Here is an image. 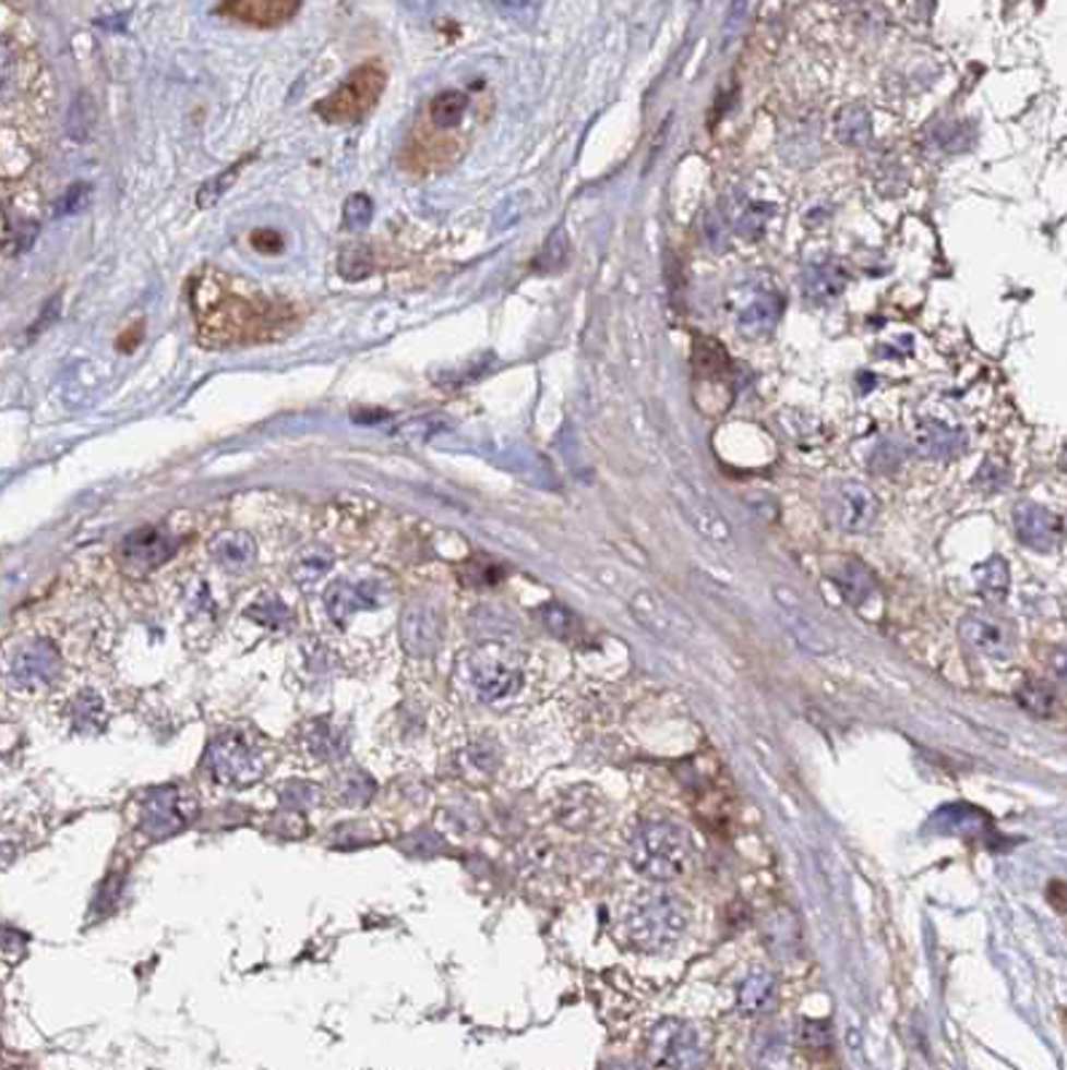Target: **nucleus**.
Wrapping results in <instances>:
<instances>
[{
  "label": "nucleus",
  "mask_w": 1067,
  "mask_h": 1070,
  "mask_svg": "<svg viewBox=\"0 0 1067 1070\" xmlns=\"http://www.w3.org/2000/svg\"><path fill=\"white\" fill-rule=\"evenodd\" d=\"M193 309H196L199 336L213 347H231L239 341H257L268 336L285 320L283 309L266 298H248L231 290L220 272L202 274L193 285Z\"/></svg>",
  "instance_id": "f257e3e1"
},
{
  "label": "nucleus",
  "mask_w": 1067,
  "mask_h": 1070,
  "mask_svg": "<svg viewBox=\"0 0 1067 1070\" xmlns=\"http://www.w3.org/2000/svg\"><path fill=\"white\" fill-rule=\"evenodd\" d=\"M690 910L666 888H644L620 915L623 939L642 952H666L687 934Z\"/></svg>",
  "instance_id": "f03ea898"
},
{
  "label": "nucleus",
  "mask_w": 1067,
  "mask_h": 1070,
  "mask_svg": "<svg viewBox=\"0 0 1067 1070\" xmlns=\"http://www.w3.org/2000/svg\"><path fill=\"white\" fill-rule=\"evenodd\" d=\"M631 862L638 875L655 882H673L690 873L695 862L692 834L676 821H647L631 845Z\"/></svg>",
  "instance_id": "7ed1b4c3"
},
{
  "label": "nucleus",
  "mask_w": 1067,
  "mask_h": 1070,
  "mask_svg": "<svg viewBox=\"0 0 1067 1070\" xmlns=\"http://www.w3.org/2000/svg\"><path fill=\"white\" fill-rule=\"evenodd\" d=\"M467 687L478 700L489 706H502L524 689V669L515 652L500 645L475 647L461 665Z\"/></svg>",
  "instance_id": "20e7f679"
},
{
  "label": "nucleus",
  "mask_w": 1067,
  "mask_h": 1070,
  "mask_svg": "<svg viewBox=\"0 0 1067 1070\" xmlns=\"http://www.w3.org/2000/svg\"><path fill=\"white\" fill-rule=\"evenodd\" d=\"M384 84L386 73L379 65L371 62L357 68L331 97L316 105V116H322L327 124H357L376 108Z\"/></svg>",
  "instance_id": "39448f33"
},
{
  "label": "nucleus",
  "mask_w": 1067,
  "mask_h": 1070,
  "mask_svg": "<svg viewBox=\"0 0 1067 1070\" xmlns=\"http://www.w3.org/2000/svg\"><path fill=\"white\" fill-rule=\"evenodd\" d=\"M730 312L738 330L746 336H770L781 317V292L767 277L743 279L730 292Z\"/></svg>",
  "instance_id": "423d86ee"
},
{
  "label": "nucleus",
  "mask_w": 1067,
  "mask_h": 1070,
  "mask_svg": "<svg viewBox=\"0 0 1067 1070\" xmlns=\"http://www.w3.org/2000/svg\"><path fill=\"white\" fill-rule=\"evenodd\" d=\"M207 768L220 783L244 786L261 779L263 752L242 733H223L207 754Z\"/></svg>",
  "instance_id": "0eeeda50"
},
{
  "label": "nucleus",
  "mask_w": 1067,
  "mask_h": 1070,
  "mask_svg": "<svg viewBox=\"0 0 1067 1070\" xmlns=\"http://www.w3.org/2000/svg\"><path fill=\"white\" fill-rule=\"evenodd\" d=\"M700 1057V1038L684 1020H662L647 1044V1060L658 1068H687Z\"/></svg>",
  "instance_id": "6e6552de"
},
{
  "label": "nucleus",
  "mask_w": 1067,
  "mask_h": 1070,
  "mask_svg": "<svg viewBox=\"0 0 1067 1070\" xmlns=\"http://www.w3.org/2000/svg\"><path fill=\"white\" fill-rule=\"evenodd\" d=\"M877 513H879L877 496L872 494V489L864 486V483L846 481L831 491L829 516L835 520V526H840L842 531H850V534L866 531L872 524H875Z\"/></svg>",
  "instance_id": "1a4fd4ad"
},
{
  "label": "nucleus",
  "mask_w": 1067,
  "mask_h": 1070,
  "mask_svg": "<svg viewBox=\"0 0 1067 1070\" xmlns=\"http://www.w3.org/2000/svg\"><path fill=\"white\" fill-rule=\"evenodd\" d=\"M960 636L973 652L984 654L990 660H1006L1014 652V628L1006 620L987 615V612H971L960 623Z\"/></svg>",
  "instance_id": "9d476101"
},
{
  "label": "nucleus",
  "mask_w": 1067,
  "mask_h": 1070,
  "mask_svg": "<svg viewBox=\"0 0 1067 1070\" xmlns=\"http://www.w3.org/2000/svg\"><path fill=\"white\" fill-rule=\"evenodd\" d=\"M62 658L55 647L46 641H33L22 652H16L14 665H11V680L22 689H46L51 682L60 676Z\"/></svg>",
  "instance_id": "9b49d317"
},
{
  "label": "nucleus",
  "mask_w": 1067,
  "mask_h": 1070,
  "mask_svg": "<svg viewBox=\"0 0 1067 1070\" xmlns=\"http://www.w3.org/2000/svg\"><path fill=\"white\" fill-rule=\"evenodd\" d=\"M189 818H191V810L178 789H158V792H151V797L145 800L143 805V813H140L143 832L151 834V838H167V834L178 832V829L185 827Z\"/></svg>",
  "instance_id": "f8f14e48"
},
{
  "label": "nucleus",
  "mask_w": 1067,
  "mask_h": 1070,
  "mask_svg": "<svg viewBox=\"0 0 1067 1070\" xmlns=\"http://www.w3.org/2000/svg\"><path fill=\"white\" fill-rule=\"evenodd\" d=\"M381 596L379 580H338L325 590V610L331 620L344 625L357 612L381 606Z\"/></svg>",
  "instance_id": "ddd939ff"
},
{
  "label": "nucleus",
  "mask_w": 1067,
  "mask_h": 1070,
  "mask_svg": "<svg viewBox=\"0 0 1067 1070\" xmlns=\"http://www.w3.org/2000/svg\"><path fill=\"white\" fill-rule=\"evenodd\" d=\"M172 553H175V537L172 531L161 529V526H143V529H134L124 540V545H121V555H124L127 564L143 572H151L156 569V566H161L164 561L172 558Z\"/></svg>",
  "instance_id": "4468645a"
},
{
  "label": "nucleus",
  "mask_w": 1067,
  "mask_h": 1070,
  "mask_svg": "<svg viewBox=\"0 0 1067 1070\" xmlns=\"http://www.w3.org/2000/svg\"><path fill=\"white\" fill-rule=\"evenodd\" d=\"M301 9V0H223L218 11L250 27H279Z\"/></svg>",
  "instance_id": "2eb2a0df"
},
{
  "label": "nucleus",
  "mask_w": 1067,
  "mask_h": 1070,
  "mask_svg": "<svg viewBox=\"0 0 1067 1070\" xmlns=\"http://www.w3.org/2000/svg\"><path fill=\"white\" fill-rule=\"evenodd\" d=\"M1014 529H1017V537L1024 545L1035 548V551H1048L1063 537V520L1048 513L1046 507L1022 502L1014 510Z\"/></svg>",
  "instance_id": "dca6fc26"
},
{
  "label": "nucleus",
  "mask_w": 1067,
  "mask_h": 1070,
  "mask_svg": "<svg viewBox=\"0 0 1067 1070\" xmlns=\"http://www.w3.org/2000/svg\"><path fill=\"white\" fill-rule=\"evenodd\" d=\"M443 641V620L427 601H416L403 615V645L413 654L435 652Z\"/></svg>",
  "instance_id": "f3484780"
},
{
  "label": "nucleus",
  "mask_w": 1067,
  "mask_h": 1070,
  "mask_svg": "<svg viewBox=\"0 0 1067 1070\" xmlns=\"http://www.w3.org/2000/svg\"><path fill=\"white\" fill-rule=\"evenodd\" d=\"M255 540L248 531H220L213 542H209V555L215 564L226 572H244L250 569L255 561Z\"/></svg>",
  "instance_id": "a211bd4d"
},
{
  "label": "nucleus",
  "mask_w": 1067,
  "mask_h": 1070,
  "mask_svg": "<svg viewBox=\"0 0 1067 1070\" xmlns=\"http://www.w3.org/2000/svg\"><path fill=\"white\" fill-rule=\"evenodd\" d=\"M722 215L727 218V224L735 228L738 233H743V237H756V233L765 231L767 218H770V207L754 202V199L741 194V191H732V194L724 196Z\"/></svg>",
  "instance_id": "6ab92c4d"
},
{
  "label": "nucleus",
  "mask_w": 1067,
  "mask_h": 1070,
  "mask_svg": "<svg viewBox=\"0 0 1067 1070\" xmlns=\"http://www.w3.org/2000/svg\"><path fill=\"white\" fill-rule=\"evenodd\" d=\"M831 580H835V588L840 590V596L850 606L866 604L877 590L875 575H872L861 561H853V558L842 561V564L835 569V575H831Z\"/></svg>",
  "instance_id": "aec40b11"
},
{
  "label": "nucleus",
  "mask_w": 1067,
  "mask_h": 1070,
  "mask_svg": "<svg viewBox=\"0 0 1067 1070\" xmlns=\"http://www.w3.org/2000/svg\"><path fill=\"white\" fill-rule=\"evenodd\" d=\"M842 290H846V274L831 263H816V266H807L805 274H802V292H805L807 301H835Z\"/></svg>",
  "instance_id": "412c9836"
},
{
  "label": "nucleus",
  "mask_w": 1067,
  "mask_h": 1070,
  "mask_svg": "<svg viewBox=\"0 0 1067 1070\" xmlns=\"http://www.w3.org/2000/svg\"><path fill=\"white\" fill-rule=\"evenodd\" d=\"M467 110H470V97L461 95V92H443L430 103V124L432 130L437 132H454L465 124Z\"/></svg>",
  "instance_id": "4be33fe9"
},
{
  "label": "nucleus",
  "mask_w": 1067,
  "mask_h": 1070,
  "mask_svg": "<svg viewBox=\"0 0 1067 1070\" xmlns=\"http://www.w3.org/2000/svg\"><path fill=\"white\" fill-rule=\"evenodd\" d=\"M963 443H966L963 432L942 422H925L918 432L920 452L925 456H936V459L958 454L960 448H963Z\"/></svg>",
  "instance_id": "5701e85b"
},
{
  "label": "nucleus",
  "mask_w": 1067,
  "mask_h": 1070,
  "mask_svg": "<svg viewBox=\"0 0 1067 1070\" xmlns=\"http://www.w3.org/2000/svg\"><path fill=\"white\" fill-rule=\"evenodd\" d=\"M772 996H776V979L767 972H754L738 987V1009L754 1014V1011L767 1009L772 1003Z\"/></svg>",
  "instance_id": "b1692460"
},
{
  "label": "nucleus",
  "mask_w": 1067,
  "mask_h": 1070,
  "mask_svg": "<svg viewBox=\"0 0 1067 1070\" xmlns=\"http://www.w3.org/2000/svg\"><path fill=\"white\" fill-rule=\"evenodd\" d=\"M331 566H333L331 553L322 551V548H309V551H303L296 561H292V580L303 585V588H309V585L320 582L322 577L327 575Z\"/></svg>",
  "instance_id": "393cba45"
},
{
  "label": "nucleus",
  "mask_w": 1067,
  "mask_h": 1070,
  "mask_svg": "<svg viewBox=\"0 0 1067 1070\" xmlns=\"http://www.w3.org/2000/svg\"><path fill=\"white\" fill-rule=\"evenodd\" d=\"M837 134H840L842 143L848 145H861L872 137V124H870V113L859 105H850V108L842 110L837 116Z\"/></svg>",
  "instance_id": "a878e982"
},
{
  "label": "nucleus",
  "mask_w": 1067,
  "mask_h": 1070,
  "mask_svg": "<svg viewBox=\"0 0 1067 1070\" xmlns=\"http://www.w3.org/2000/svg\"><path fill=\"white\" fill-rule=\"evenodd\" d=\"M1017 700L1019 706H1022L1024 711L1033 713V717H1052V713L1057 711V693L1043 682L1024 684V687L1017 693Z\"/></svg>",
  "instance_id": "bb28decb"
},
{
  "label": "nucleus",
  "mask_w": 1067,
  "mask_h": 1070,
  "mask_svg": "<svg viewBox=\"0 0 1067 1070\" xmlns=\"http://www.w3.org/2000/svg\"><path fill=\"white\" fill-rule=\"evenodd\" d=\"M494 14H500L502 20L513 22V25L529 27L537 22L539 11H542V0H485Z\"/></svg>",
  "instance_id": "cd10ccee"
},
{
  "label": "nucleus",
  "mask_w": 1067,
  "mask_h": 1070,
  "mask_svg": "<svg viewBox=\"0 0 1067 1070\" xmlns=\"http://www.w3.org/2000/svg\"><path fill=\"white\" fill-rule=\"evenodd\" d=\"M976 582L984 599L1000 601L1008 590V566L1004 558H993L976 569Z\"/></svg>",
  "instance_id": "c85d7f7f"
},
{
  "label": "nucleus",
  "mask_w": 1067,
  "mask_h": 1070,
  "mask_svg": "<svg viewBox=\"0 0 1067 1070\" xmlns=\"http://www.w3.org/2000/svg\"><path fill=\"white\" fill-rule=\"evenodd\" d=\"M338 746H341V735L338 730L327 728V722H314L307 733V748L316 754L320 759L336 757Z\"/></svg>",
  "instance_id": "c756f323"
},
{
  "label": "nucleus",
  "mask_w": 1067,
  "mask_h": 1070,
  "mask_svg": "<svg viewBox=\"0 0 1067 1070\" xmlns=\"http://www.w3.org/2000/svg\"><path fill=\"white\" fill-rule=\"evenodd\" d=\"M371 218H373L371 196L355 194L346 199L344 215H341V224L346 231H362V228H368V224H371Z\"/></svg>",
  "instance_id": "7c9ffc66"
},
{
  "label": "nucleus",
  "mask_w": 1067,
  "mask_h": 1070,
  "mask_svg": "<svg viewBox=\"0 0 1067 1070\" xmlns=\"http://www.w3.org/2000/svg\"><path fill=\"white\" fill-rule=\"evenodd\" d=\"M338 272L344 274L346 279H362L373 272V255L368 248H346L341 253V261H338Z\"/></svg>",
  "instance_id": "2f4dec72"
},
{
  "label": "nucleus",
  "mask_w": 1067,
  "mask_h": 1070,
  "mask_svg": "<svg viewBox=\"0 0 1067 1070\" xmlns=\"http://www.w3.org/2000/svg\"><path fill=\"white\" fill-rule=\"evenodd\" d=\"M250 617H255L257 623L266 625V628H279V625H287L292 620L290 610H287L279 599L257 601V604L250 610Z\"/></svg>",
  "instance_id": "473e14b6"
},
{
  "label": "nucleus",
  "mask_w": 1067,
  "mask_h": 1070,
  "mask_svg": "<svg viewBox=\"0 0 1067 1070\" xmlns=\"http://www.w3.org/2000/svg\"><path fill=\"white\" fill-rule=\"evenodd\" d=\"M564 259H566V233L564 228H555V231L550 233L548 242H544L542 253H539L537 268L539 272H555V268L564 263Z\"/></svg>",
  "instance_id": "72a5a7b5"
},
{
  "label": "nucleus",
  "mask_w": 1067,
  "mask_h": 1070,
  "mask_svg": "<svg viewBox=\"0 0 1067 1070\" xmlns=\"http://www.w3.org/2000/svg\"><path fill=\"white\" fill-rule=\"evenodd\" d=\"M242 164L244 161H239V164H231V167L226 169V172L218 175L215 180H209L207 185L202 189V194H199V207H209V204H215L218 199L226 194L228 189H231V183L237 180V175H239V169H242Z\"/></svg>",
  "instance_id": "f704fd0d"
},
{
  "label": "nucleus",
  "mask_w": 1067,
  "mask_h": 1070,
  "mask_svg": "<svg viewBox=\"0 0 1067 1070\" xmlns=\"http://www.w3.org/2000/svg\"><path fill=\"white\" fill-rule=\"evenodd\" d=\"M542 615H544V623H548V628L559 636H568V630L577 628V620H574L572 612L559 604H550Z\"/></svg>",
  "instance_id": "c9c22d12"
},
{
  "label": "nucleus",
  "mask_w": 1067,
  "mask_h": 1070,
  "mask_svg": "<svg viewBox=\"0 0 1067 1070\" xmlns=\"http://www.w3.org/2000/svg\"><path fill=\"white\" fill-rule=\"evenodd\" d=\"M86 202H89V185H81V183L70 185L68 194L57 202V215L79 213V209L86 207Z\"/></svg>",
  "instance_id": "e433bc0d"
},
{
  "label": "nucleus",
  "mask_w": 1067,
  "mask_h": 1070,
  "mask_svg": "<svg viewBox=\"0 0 1067 1070\" xmlns=\"http://www.w3.org/2000/svg\"><path fill=\"white\" fill-rule=\"evenodd\" d=\"M252 248L261 250V253L266 255H274L277 250H283V239H279V233L272 231V228H261V231L252 233Z\"/></svg>",
  "instance_id": "4c0bfd02"
},
{
  "label": "nucleus",
  "mask_w": 1067,
  "mask_h": 1070,
  "mask_svg": "<svg viewBox=\"0 0 1067 1070\" xmlns=\"http://www.w3.org/2000/svg\"><path fill=\"white\" fill-rule=\"evenodd\" d=\"M1048 902L1054 904V910L1067 915V882H1059V880L1052 882V888H1048Z\"/></svg>",
  "instance_id": "58836bf2"
},
{
  "label": "nucleus",
  "mask_w": 1067,
  "mask_h": 1070,
  "mask_svg": "<svg viewBox=\"0 0 1067 1070\" xmlns=\"http://www.w3.org/2000/svg\"><path fill=\"white\" fill-rule=\"evenodd\" d=\"M1052 671L1057 680H1063L1067 684V647L1057 649V652L1052 654Z\"/></svg>",
  "instance_id": "ea45409f"
}]
</instances>
